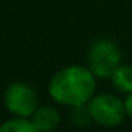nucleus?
<instances>
[{"instance_id": "nucleus-5", "label": "nucleus", "mask_w": 132, "mask_h": 132, "mask_svg": "<svg viewBox=\"0 0 132 132\" xmlns=\"http://www.w3.org/2000/svg\"><path fill=\"white\" fill-rule=\"evenodd\" d=\"M32 124L39 132H54L60 126V112L54 105H39L30 117Z\"/></svg>"}, {"instance_id": "nucleus-2", "label": "nucleus", "mask_w": 132, "mask_h": 132, "mask_svg": "<svg viewBox=\"0 0 132 132\" xmlns=\"http://www.w3.org/2000/svg\"><path fill=\"white\" fill-rule=\"evenodd\" d=\"M122 64V55L116 42L110 39L94 40L87 52V67L97 79H110L116 69Z\"/></svg>"}, {"instance_id": "nucleus-6", "label": "nucleus", "mask_w": 132, "mask_h": 132, "mask_svg": "<svg viewBox=\"0 0 132 132\" xmlns=\"http://www.w3.org/2000/svg\"><path fill=\"white\" fill-rule=\"evenodd\" d=\"M110 80H112V85L117 92L126 94V95L132 94V67L126 64H120L116 69V72L112 74Z\"/></svg>"}, {"instance_id": "nucleus-3", "label": "nucleus", "mask_w": 132, "mask_h": 132, "mask_svg": "<svg viewBox=\"0 0 132 132\" xmlns=\"http://www.w3.org/2000/svg\"><path fill=\"white\" fill-rule=\"evenodd\" d=\"M87 107L92 120L102 127H117L127 117L126 102L114 94H94Z\"/></svg>"}, {"instance_id": "nucleus-9", "label": "nucleus", "mask_w": 132, "mask_h": 132, "mask_svg": "<svg viewBox=\"0 0 132 132\" xmlns=\"http://www.w3.org/2000/svg\"><path fill=\"white\" fill-rule=\"evenodd\" d=\"M126 112H127V117L132 120V94H129V95L126 97Z\"/></svg>"}, {"instance_id": "nucleus-4", "label": "nucleus", "mask_w": 132, "mask_h": 132, "mask_svg": "<svg viewBox=\"0 0 132 132\" xmlns=\"http://www.w3.org/2000/svg\"><path fill=\"white\" fill-rule=\"evenodd\" d=\"M3 104L5 109L13 117H25L30 119L32 114L39 107V94L32 85L25 82H12L7 85L3 92Z\"/></svg>"}, {"instance_id": "nucleus-8", "label": "nucleus", "mask_w": 132, "mask_h": 132, "mask_svg": "<svg viewBox=\"0 0 132 132\" xmlns=\"http://www.w3.org/2000/svg\"><path fill=\"white\" fill-rule=\"evenodd\" d=\"M72 109V122L79 127H85L92 122V117H90V112H89V107L87 104L84 105H77V107H70Z\"/></svg>"}, {"instance_id": "nucleus-1", "label": "nucleus", "mask_w": 132, "mask_h": 132, "mask_svg": "<svg viewBox=\"0 0 132 132\" xmlns=\"http://www.w3.org/2000/svg\"><path fill=\"white\" fill-rule=\"evenodd\" d=\"M97 89V77L89 67L67 65L57 70L48 82V95L55 104L77 107L87 104Z\"/></svg>"}, {"instance_id": "nucleus-7", "label": "nucleus", "mask_w": 132, "mask_h": 132, "mask_svg": "<svg viewBox=\"0 0 132 132\" xmlns=\"http://www.w3.org/2000/svg\"><path fill=\"white\" fill-rule=\"evenodd\" d=\"M0 132H39L30 119L25 117H12L0 124Z\"/></svg>"}]
</instances>
